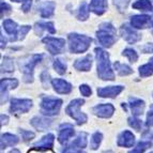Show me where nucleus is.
<instances>
[{
  "label": "nucleus",
  "mask_w": 153,
  "mask_h": 153,
  "mask_svg": "<svg viewBox=\"0 0 153 153\" xmlns=\"http://www.w3.org/2000/svg\"><path fill=\"white\" fill-rule=\"evenodd\" d=\"M133 8L141 11H151L152 10V3L150 0H137L133 3Z\"/></svg>",
  "instance_id": "nucleus-25"
},
{
  "label": "nucleus",
  "mask_w": 153,
  "mask_h": 153,
  "mask_svg": "<svg viewBox=\"0 0 153 153\" xmlns=\"http://www.w3.org/2000/svg\"><path fill=\"white\" fill-rule=\"evenodd\" d=\"M131 0H114V4L118 9L119 12H124L128 9Z\"/></svg>",
  "instance_id": "nucleus-35"
},
{
  "label": "nucleus",
  "mask_w": 153,
  "mask_h": 153,
  "mask_svg": "<svg viewBox=\"0 0 153 153\" xmlns=\"http://www.w3.org/2000/svg\"><path fill=\"white\" fill-rule=\"evenodd\" d=\"M10 153H21V152H19V151H18L17 149H13V150L11 151Z\"/></svg>",
  "instance_id": "nucleus-45"
},
{
  "label": "nucleus",
  "mask_w": 153,
  "mask_h": 153,
  "mask_svg": "<svg viewBox=\"0 0 153 153\" xmlns=\"http://www.w3.org/2000/svg\"><path fill=\"white\" fill-rule=\"evenodd\" d=\"M93 112L101 118H109L115 112V107L111 104H102L97 105L93 108Z\"/></svg>",
  "instance_id": "nucleus-12"
},
{
  "label": "nucleus",
  "mask_w": 153,
  "mask_h": 153,
  "mask_svg": "<svg viewBox=\"0 0 153 153\" xmlns=\"http://www.w3.org/2000/svg\"><path fill=\"white\" fill-rule=\"evenodd\" d=\"M91 38L87 36H82L78 33H70L69 34V45L70 51L74 54L84 53L90 47L91 44Z\"/></svg>",
  "instance_id": "nucleus-2"
},
{
  "label": "nucleus",
  "mask_w": 153,
  "mask_h": 153,
  "mask_svg": "<svg viewBox=\"0 0 153 153\" xmlns=\"http://www.w3.org/2000/svg\"><path fill=\"white\" fill-rule=\"evenodd\" d=\"M55 137L53 134H48V135L44 136L41 140L38 141L36 145L33 146L32 150H38V151H46L48 149H51L53 145H54Z\"/></svg>",
  "instance_id": "nucleus-10"
},
{
  "label": "nucleus",
  "mask_w": 153,
  "mask_h": 153,
  "mask_svg": "<svg viewBox=\"0 0 153 153\" xmlns=\"http://www.w3.org/2000/svg\"><path fill=\"white\" fill-rule=\"evenodd\" d=\"M12 1H15V2H21V1H25V0H12Z\"/></svg>",
  "instance_id": "nucleus-46"
},
{
  "label": "nucleus",
  "mask_w": 153,
  "mask_h": 153,
  "mask_svg": "<svg viewBox=\"0 0 153 153\" xmlns=\"http://www.w3.org/2000/svg\"><path fill=\"white\" fill-rule=\"evenodd\" d=\"M115 68L117 70L118 74L121 75V76H125V75H130L133 73V70L131 69L130 66L126 65V64H122L120 62H116Z\"/></svg>",
  "instance_id": "nucleus-27"
},
{
  "label": "nucleus",
  "mask_w": 153,
  "mask_h": 153,
  "mask_svg": "<svg viewBox=\"0 0 153 153\" xmlns=\"http://www.w3.org/2000/svg\"><path fill=\"white\" fill-rule=\"evenodd\" d=\"M32 106L30 100H18L13 99L11 101L10 110L12 112H27Z\"/></svg>",
  "instance_id": "nucleus-8"
},
{
  "label": "nucleus",
  "mask_w": 153,
  "mask_h": 153,
  "mask_svg": "<svg viewBox=\"0 0 153 153\" xmlns=\"http://www.w3.org/2000/svg\"><path fill=\"white\" fill-rule=\"evenodd\" d=\"M21 134L25 141H28V140H30V139H32V138H34V133L30 132V131L21 130Z\"/></svg>",
  "instance_id": "nucleus-38"
},
{
  "label": "nucleus",
  "mask_w": 153,
  "mask_h": 153,
  "mask_svg": "<svg viewBox=\"0 0 153 153\" xmlns=\"http://www.w3.org/2000/svg\"><path fill=\"white\" fill-rule=\"evenodd\" d=\"M31 3H32V0H25L22 4V10L24 13H27L31 8Z\"/></svg>",
  "instance_id": "nucleus-42"
},
{
  "label": "nucleus",
  "mask_w": 153,
  "mask_h": 153,
  "mask_svg": "<svg viewBox=\"0 0 153 153\" xmlns=\"http://www.w3.org/2000/svg\"><path fill=\"white\" fill-rule=\"evenodd\" d=\"M128 124H130V126H132L133 128H135V130H137V131H139L141 128V121L135 117L128 119Z\"/></svg>",
  "instance_id": "nucleus-37"
},
{
  "label": "nucleus",
  "mask_w": 153,
  "mask_h": 153,
  "mask_svg": "<svg viewBox=\"0 0 153 153\" xmlns=\"http://www.w3.org/2000/svg\"><path fill=\"white\" fill-rule=\"evenodd\" d=\"M92 65L91 56H86L82 59H78L74 63V68L78 71H89Z\"/></svg>",
  "instance_id": "nucleus-19"
},
{
  "label": "nucleus",
  "mask_w": 153,
  "mask_h": 153,
  "mask_svg": "<svg viewBox=\"0 0 153 153\" xmlns=\"http://www.w3.org/2000/svg\"><path fill=\"white\" fill-rule=\"evenodd\" d=\"M107 0H91L89 8L94 14L102 15L107 10Z\"/></svg>",
  "instance_id": "nucleus-15"
},
{
  "label": "nucleus",
  "mask_w": 153,
  "mask_h": 153,
  "mask_svg": "<svg viewBox=\"0 0 153 153\" xmlns=\"http://www.w3.org/2000/svg\"><path fill=\"white\" fill-rule=\"evenodd\" d=\"M43 43L46 44V48L47 51L53 55L60 54L62 49L64 48V40L62 39H56L51 38V36H47V38L43 39Z\"/></svg>",
  "instance_id": "nucleus-7"
},
{
  "label": "nucleus",
  "mask_w": 153,
  "mask_h": 153,
  "mask_svg": "<svg viewBox=\"0 0 153 153\" xmlns=\"http://www.w3.org/2000/svg\"><path fill=\"white\" fill-rule=\"evenodd\" d=\"M71 146L75 147V148L79 149V148H85L87 146V135L85 133L79 134V136L74 140V143H72Z\"/></svg>",
  "instance_id": "nucleus-29"
},
{
  "label": "nucleus",
  "mask_w": 153,
  "mask_h": 153,
  "mask_svg": "<svg viewBox=\"0 0 153 153\" xmlns=\"http://www.w3.org/2000/svg\"><path fill=\"white\" fill-rule=\"evenodd\" d=\"M141 51L145 53V54L153 53V43H148V44H146L145 46H143V47H141Z\"/></svg>",
  "instance_id": "nucleus-43"
},
{
  "label": "nucleus",
  "mask_w": 153,
  "mask_h": 153,
  "mask_svg": "<svg viewBox=\"0 0 153 153\" xmlns=\"http://www.w3.org/2000/svg\"><path fill=\"white\" fill-rule=\"evenodd\" d=\"M62 101L55 97H44L41 102V111L43 115H57L61 107Z\"/></svg>",
  "instance_id": "nucleus-5"
},
{
  "label": "nucleus",
  "mask_w": 153,
  "mask_h": 153,
  "mask_svg": "<svg viewBox=\"0 0 153 153\" xmlns=\"http://www.w3.org/2000/svg\"><path fill=\"white\" fill-rule=\"evenodd\" d=\"M89 5L86 2H82L80 8H79L78 14H77V18H78L79 21H86L89 17Z\"/></svg>",
  "instance_id": "nucleus-28"
},
{
  "label": "nucleus",
  "mask_w": 153,
  "mask_h": 153,
  "mask_svg": "<svg viewBox=\"0 0 153 153\" xmlns=\"http://www.w3.org/2000/svg\"><path fill=\"white\" fill-rule=\"evenodd\" d=\"M147 124H148L149 126H153V105L150 107V110H149L148 119H147Z\"/></svg>",
  "instance_id": "nucleus-44"
},
{
  "label": "nucleus",
  "mask_w": 153,
  "mask_h": 153,
  "mask_svg": "<svg viewBox=\"0 0 153 153\" xmlns=\"http://www.w3.org/2000/svg\"><path fill=\"white\" fill-rule=\"evenodd\" d=\"M149 22H150V17L148 15H134L131 18L132 27L137 29L146 28V26L148 25Z\"/></svg>",
  "instance_id": "nucleus-16"
},
{
  "label": "nucleus",
  "mask_w": 153,
  "mask_h": 153,
  "mask_svg": "<svg viewBox=\"0 0 153 153\" xmlns=\"http://www.w3.org/2000/svg\"><path fill=\"white\" fill-rule=\"evenodd\" d=\"M152 26H153V22H152Z\"/></svg>",
  "instance_id": "nucleus-48"
},
{
  "label": "nucleus",
  "mask_w": 153,
  "mask_h": 153,
  "mask_svg": "<svg viewBox=\"0 0 153 153\" xmlns=\"http://www.w3.org/2000/svg\"><path fill=\"white\" fill-rule=\"evenodd\" d=\"M43 30H47L51 33L56 32V29L54 27V24L53 23H38L36 25V32L38 34H41Z\"/></svg>",
  "instance_id": "nucleus-24"
},
{
  "label": "nucleus",
  "mask_w": 153,
  "mask_h": 153,
  "mask_svg": "<svg viewBox=\"0 0 153 153\" xmlns=\"http://www.w3.org/2000/svg\"><path fill=\"white\" fill-rule=\"evenodd\" d=\"M130 106L134 116L141 115L143 111V108H145V102L141 100H131Z\"/></svg>",
  "instance_id": "nucleus-22"
},
{
  "label": "nucleus",
  "mask_w": 153,
  "mask_h": 153,
  "mask_svg": "<svg viewBox=\"0 0 153 153\" xmlns=\"http://www.w3.org/2000/svg\"><path fill=\"white\" fill-rule=\"evenodd\" d=\"M3 28L7 31V33H9L11 36H15L16 31H17V24L15 22H13L12 19H5L3 22Z\"/></svg>",
  "instance_id": "nucleus-26"
},
{
  "label": "nucleus",
  "mask_w": 153,
  "mask_h": 153,
  "mask_svg": "<svg viewBox=\"0 0 153 153\" xmlns=\"http://www.w3.org/2000/svg\"><path fill=\"white\" fill-rule=\"evenodd\" d=\"M54 69L56 70V72L58 74L62 75L65 73V70H66V65L61 61V60H56L54 62Z\"/></svg>",
  "instance_id": "nucleus-36"
},
{
  "label": "nucleus",
  "mask_w": 153,
  "mask_h": 153,
  "mask_svg": "<svg viewBox=\"0 0 153 153\" xmlns=\"http://www.w3.org/2000/svg\"><path fill=\"white\" fill-rule=\"evenodd\" d=\"M79 91H80V93H82V95H85V97H90L91 95V89H90L89 86H87V85H82L80 86V88H79Z\"/></svg>",
  "instance_id": "nucleus-40"
},
{
  "label": "nucleus",
  "mask_w": 153,
  "mask_h": 153,
  "mask_svg": "<svg viewBox=\"0 0 153 153\" xmlns=\"http://www.w3.org/2000/svg\"><path fill=\"white\" fill-rule=\"evenodd\" d=\"M123 56H125L126 58L130 60L131 62H136L137 61V59H138V55L137 53H136L134 49L132 48H126L123 51Z\"/></svg>",
  "instance_id": "nucleus-33"
},
{
  "label": "nucleus",
  "mask_w": 153,
  "mask_h": 153,
  "mask_svg": "<svg viewBox=\"0 0 153 153\" xmlns=\"http://www.w3.org/2000/svg\"><path fill=\"white\" fill-rule=\"evenodd\" d=\"M150 61H151V63H153V58H151V60H150Z\"/></svg>",
  "instance_id": "nucleus-47"
},
{
  "label": "nucleus",
  "mask_w": 153,
  "mask_h": 153,
  "mask_svg": "<svg viewBox=\"0 0 153 153\" xmlns=\"http://www.w3.org/2000/svg\"><path fill=\"white\" fill-rule=\"evenodd\" d=\"M30 31V26H23L21 28V30H19V32H18V40H23L24 38H25V36L27 34V33Z\"/></svg>",
  "instance_id": "nucleus-39"
},
{
  "label": "nucleus",
  "mask_w": 153,
  "mask_h": 153,
  "mask_svg": "<svg viewBox=\"0 0 153 153\" xmlns=\"http://www.w3.org/2000/svg\"><path fill=\"white\" fill-rule=\"evenodd\" d=\"M120 33H121V36H122V38L124 39L125 41L128 42V43H131V44L138 42L141 38L139 33H137L136 31H134L131 27H128V25L121 26Z\"/></svg>",
  "instance_id": "nucleus-9"
},
{
  "label": "nucleus",
  "mask_w": 153,
  "mask_h": 153,
  "mask_svg": "<svg viewBox=\"0 0 153 153\" xmlns=\"http://www.w3.org/2000/svg\"><path fill=\"white\" fill-rule=\"evenodd\" d=\"M55 8H56V3L54 1H47V2H44L40 5V14H41L42 17H51L53 14H54Z\"/></svg>",
  "instance_id": "nucleus-17"
},
{
  "label": "nucleus",
  "mask_w": 153,
  "mask_h": 153,
  "mask_svg": "<svg viewBox=\"0 0 153 153\" xmlns=\"http://www.w3.org/2000/svg\"><path fill=\"white\" fill-rule=\"evenodd\" d=\"M51 84H53L55 91L58 92V93H61V94H68L72 90L71 84H69L63 79H53Z\"/></svg>",
  "instance_id": "nucleus-14"
},
{
  "label": "nucleus",
  "mask_w": 153,
  "mask_h": 153,
  "mask_svg": "<svg viewBox=\"0 0 153 153\" xmlns=\"http://www.w3.org/2000/svg\"><path fill=\"white\" fill-rule=\"evenodd\" d=\"M42 59L41 55H33L28 61H23L21 62V71L24 73V80L26 82H32V73H33V68L36 66L40 60Z\"/></svg>",
  "instance_id": "nucleus-6"
},
{
  "label": "nucleus",
  "mask_w": 153,
  "mask_h": 153,
  "mask_svg": "<svg viewBox=\"0 0 153 153\" xmlns=\"http://www.w3.org/2000/svg\"><path fill=\"white\" fill-rule=\"evenodd\" d=\"M18 82L16 79L12 78H4L1 80V92L4 91V94H7V91L9 89H14L17 87Z\"/></svg>",
  "instance_id": "nucleus-23"
},
{
  "label": "nucleus",
  "mask_w": 153,
  "mask_h": 153,
  "mask_svg": "<svg viewBox=\"0 0 153 153\" xmlns=\"http://www.w3.org/2000/svg\"><path fill=\"white\" fill-rule=\"evenodd\" d=\"M122 90V86H110L97 89V94L101 97H116Z\"/></svg>",
  "instance_id": "nucleus-11"
},
{
  "label": "nucleus",
  "mask_w": 153,
  "mask_h": 153,
  "mask_svg": "<svg viewBox=\"0 0 153 153\" xmlns=\"http://www.w3.org/2000/svg\"><path fill=\"white\" fill-rule=\"evenodd\" d=\"M0 9H1V16H3V14H8V13H10L11 11V7L8 4V3H5V2H1L0 3Z\"/></svg>",
  "instance_id": "nucleus-41"
},
{
  "label": "nucleus",
  "mask_w": 153,
  "mask_h": 153,
  "mask_svg": "<svg viewBox=\"0 0 153 153\" xmlns=\"http://www.w3.org/2000/svg\"><path fill=\"white\" fill-rule=\"evenodd\" d=\"M139 74L143 77H148L153 74V64L148 63L139 68Z\"/></svg>",
  "instance_id": "nucleus-30"
},
{
  "label": "nucleus",
  "mask_w": 153,
  "mask_h": 153,
  "mask_svg": "<svg viewBox=\"0 0 153 153\" xmlns=\"http://www.w3.org/2000/svg\"><path fill=\"white\" fill-rule=\"evenodd\" d=\"M149 147H150V143L149 141H140L130 153H143Z\"/></svg>",
  "instance_id": "nucleus-34"
},
{
  "label": "nucleus",
  "mask_w": 153,
  "mask_h": 153,
  "mask_svg": "<svg viewBox=\"0 0 153 153\" xmlns=\"http://www.w3.org/2000/svg\"><path fill=\"white\" fill-rule=\"evenodd\" d=\"M18 143V138L12 134H3L1 136V148H7V147H13Z\"/></svg>",
  "instance_id": "nucleus-20"
},
{
  "label": "nucleus",
  "mask_w": 153,
  "mask_h": 153,
  "mask_svg": "<svg viewBox=\"0 0 153 153\" xmlns=\"http://www.w3.org/2000/svg\"><path fill=\"white\" fill-rule=\"evenodd\" d=\"M135 143V136L133 135L132 133L130 131H124L122 132L119 135L118 137V146H120V147H133Z\"/></svg>",
  "instance_id": "nucleus-13"
},
{
  "label": "nucleus",
  "mask_w": 153,
  "mask_h": 153,
  "mask_svg": "<svg viewBox=\"0 0 153 153\" xmlns=\"http://www.w3.org/2000/svg\"><path fill=\"white\" fill-rule=\"evenodd\" d=\"M63 126H64V128H61V131H60L59 136H58L59 143H62V145H64V143L73 136V134H74V128H72L70 124H65V125H63Z\"/></svg>",
  "instance_id": "nucleus-18"
},
{
  "label": "nucleus",
  "mask_w": 153,
  "mask_h": 153,
  "mask_svg": "<svg viewBox=\"0 0 153 153\" xmlns=\"http://www.w3.org/2000/svg\"><path fill=\"white\" fill-rule=\"evenodd\" d=\"M102 137H103L102 134L99 132L94 133V134L92 135L91 141H90V147H91V149H93V150L97 149V147H99L101 141H102Z\"/></svg>",
  "instance_id": "nucleus-31"
},
{
  "label": "nucleus",
  "mask_w": 153,
  "mask_h": 153,
  "mask_svg": "<svg viewBox=\"0 0 153 153\" xmlns=\"http://www.w3.org/2000/svg\"><path fill=\"white\" fill-rule=\"evenodd\" d=\"M82 104H84V100L76 99L74 101H72L69 104V106L66 107L68 115L73 118V119H75L77 121V124H84V123L87 122V116L79 110V107Z\"/></svg>",
  "instance_id": "nucleus-4"
},
{
  "label": "nucleus",
  "mask_w": 153,
  "mask_h": 153,
  "mask_svg": "<svg viewBox=\"0 0 153 153\" xmlns=\"http://www.w3.org/2000/svg\"><path fill=\"white\" fill-rule=\"evenodd\" d=\"M94 51L97 60V75L99 77L104 80H112L115 78V74L110 68L108 54L104 49L99 48V47H97Z\"/></svg>",
  "instance_id": "nucleus-1"
},
{
  "label": "nucleus",
  "mask_w": 153,
  "mask_h": 153,
  "mask_svg": "<svg viewBox=\"0 0 153 153\" xmlns=\"http://www.w3.org/2000/svg\"><path fill=\"white\" fill-rule=\"evenodd\" d=\"M115 29L110 24H103L101 29L97 32V40L105 47H110L115 43Z\"/></svg>",
  "instance_id": "nucleus-3"
},
{
  "label": "nucleus",
  "mask_w": 153,
  "mask_h": 153,
  "mask_svg": "<svg viewBox=\"0 0 153 153\" xmlns=\"http://www.w3.org/2000/svg\"><path fill=\"white\" fill-rule=\"evenodd\" d=\"M1 69L2 72H7V73H10V72L14 71V65H13V61L10 58L5 57L2 61V65H1Z\"/></svg>",
  "instance_id": "nucleus-32"
},
{
  "label": "nucleus",
  "mask_w": 153,
  "mask_h": 153,
  "mask_svg": "<svg viewBox=\"0 0 153 153\" xmlns=\"http://www.w3.org/2000/svg\"><path fill=\"white\" fill-rule=\"evenodd\" d=\"M51 123V120H48V119H44V118H33L31 120V125L34 126L36 128L40 131H44L45 128H49V125Z\"/></svg>",
  "instance_id": "nucleus-21"
}]
</instances>
